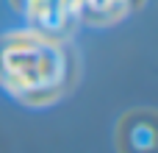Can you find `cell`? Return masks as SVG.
I'll return each instance as SVG.
<instances>
[{"label": "cell", "instance_id": "1", "mask_svg": "<svg viewBox=\"0 0 158 153\" xmlns=\"http://www.w3.org/2000/svg\"><path fill=\"white\" fill-rule=\"evenodd\" d=\"M22 14H28L42 28H58L75 8V0H17Z\"/></svg>", "mask_w": 158, "mask_h": 153}, {"label": "cell", "instance_id": "2", "mask_svg": "<svg viewBox=\"0 0 158 153\" xmlns=\"http://www.w3.org/2000/svg\"><path fill=\"white\" fill-rule=\"evenodd\" d=\"M81 3H83V14L89 17V22H114L125 17L142 0H81Z\"/></svg>", "mask_w": 158, "mask_h": 153}]
</instances>
